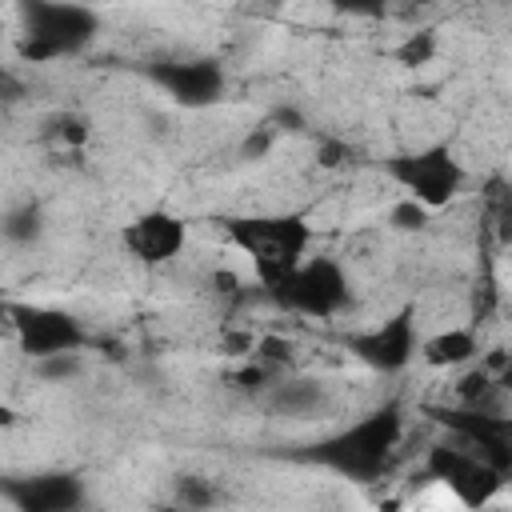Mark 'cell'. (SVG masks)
Returning <instances> with one entry per match:
<instances>
[{
    "mask_svg": "<svg viewBox=\"0 0 512 512\" xmlns=\"http://www.w3.org/2000/svg\"><path fill=\"white\" fill-rule=\"evenodd\" d=\"M8 312V328L16 348L28 360H44L56 352H80L84 348V324L64 312V308H48V304H4Z\"/></svg>",
    "mask_w": 512,
    "mask_h": 512,
    "instance_id": "cell-6",
    "label": "cell"
},
{
    "mask_svg": "<svg viewBox=\"0 0 512 512\" xmlns=\"http://www.w3.org/2000/svg\"><path fill=\"white\" fill-rule=\"evenodd\" d=\"M424 356L428 368H460V364H472L476 352H480V340L472 328H448V332H436L428 340H420L416 348Z\"/></svg>",
    "mask_w": 512,
    "mask_h": 512,
    "instance_id": "cell-13",
    "label": "cell"
},
{
    "mask_svg": "<svg viewBox=\"0 0 512 512\" xmlns=\"http://www.w3.org/2000/svg\"><path fill=\"white\" fill-rule=\"evenodd\" d=\"M48 136L56 144H64V148H80V144H88V120L84 116H72V112L52 116L48 120Z\"/></svg>",
    "mask_w": 512,
    "mask_h": 512,
    "instance_id": "cell-18",
    "label": "cell"
},
{
    "mask_svg": "<svg viewBox=\"0 0 512 512\" xmlns=\"http://www.w3.org/2000/svg\"><path fill=\"white\" fill-rule=\"evenodd\" d=\"M268 144H272V128H264L260 136H248V140H244V160L264 156V152H268Z\"/></svg>",
    "mask_w": 512,
    "mask_h": 512,
    "instance_id": "cell-23",
    "label": "cell"
},
{
    "mask_svg": "<svg viewBox=\"0 0 512 512\" xmlns=\"http://www.w3.org/2000/svg\"><path fill=\"white\" fill-rule=\"evenodd\" d=\"M424 468H428L432 480L448 484L464 508H484V504L504 488V480H508V476H500L496 468H488L476 452L452 448V444H432Z\"/></svg>",
    "mask_w": 512,
    "mask_h": 512,
    "instance_id": "cell-9",
    "label": "cell"
},
{
    "mask_svg": "<svg viewBox=\"0 0 512 512\" xmlns=\"http://www.w3.org/2000/svg\"><path fill=\"white\" fill-rule=\"evenodd\" d=\"M40 232H44V208H40V204L24 200V204L8 208V216H4V236H8L12 244H32V240H40Z\"/></svg>",
    "mask_w": 512,
    "mask_h": 512,
    "instance_id": "cell-15",
    "label": "cell"
},
{
    "mask_svg": "<svg viewBox=\"0 0 512 512\" xmlns=\"http://www.w3.org/2000/svg\"><path fill=\"white\" fill-rule=\"evenodd\" d=\"M428 416L444 424L460 444H468V452H476L488 468H496L500 476L512 472V420L504 412L464 404V408H428Z\"/></svg>",
    "mask_w": 512,
    "mask_h": 512,
    "instance_id": "cell-7",
    "label": "cell"
},
{
    "mask_svg": "<svg viewBox=\"0 0 512 512\" xmlns=\"http://www.w3.org/2000/svg\"><path fill=\"white\" fill-rule=\"evenodd\" d=\"M404 68H420V64H428L432 56H436V32L432 28H424V32H412L404 44H396V52H392Z\"/></svg>",
    "mask_w": 512,
    "mask_h": 512,
    "instance_id": "cell-17",
    "label": "cell"
},
{
    "mask_svg": "<svg viewBox=\"0 0 512 512\" xmlns=\"http://www.w3.org/2000/svg\"><path fill=\"white\" fill-rule=\"evenodd\" d=\"M212 284H216L220 292H236V276H232V272H216Z\"/></svg>",
    "mask_w": 512,
    "mask_h": 512,
    "instance_id": "cell-24",
    "label": "cell"
},
{
    "mask_svg": "<svg viewBox=\"0 0 512 512\" xmlns=\"http://www.w3.org/2000/svg\"><path fill=\"white\" fill-rule=\"evenodd\" d=\"M0 492L20 512H72L88 500L84 480L72 472H36L20 480H0Z\"/></svg>",
    "mask_w": 512,
    "mask_h": 512,
    "instance_id": "cell-12",
    "label": "cell"
},
{
    "mask_svg": "<svg viewBox=\"0 0 512 512\" xmlns=\"http://www.w3.org/2000/svg\"><path fill=\"white\" fill-rule=\"evenodd\" d=\"M36 372H40L44 380H68V376L80 372V352H56V356H44V360H36Z\"/></svg>",
    "mask_w": 512,
    "mask_h": 512,
    "instance_id": "cell-20",
    "label": "cell"
},
{
    "mask_svg": "<svg viewBox=\"0 0 512 512\" xmlns=\"http://www.w3.org/2000/svg\"><path fill=\"white\" fill-rule=\"evenodd\" d=\"M412 4H428V0H412Z\"/></svg>",
    "mask_w": 512,
    "mask_h": 512,
    "instance_id": "cell-26",
    "label": "cell"
},
{
    "mask_svg": "<svg viewBox=\"0 0 512 512\" xmlns=\"http://www.w3.org/2000/svg\"><path fill=\"white\" fill-rule=\"evenodd\" d=\"M272 408H276V412H288V416H296V420H304V416H312V412L324 408V388H320L316 380H288V384H276Z\"/></svg>",
    "mask_w": 512,
    "mask_h": 512,
    "instance_id": "cell-14",
    "label": "cell"
},
{
    "mask_svg": "<svg viewBox=\"0 0 512 512\" xmlns=\"http://www.w3.org/2000/svg\"><path fill=\"white\" fill-rule=\"evenodd\" d=\"M392 224H396L400 232H420V228L428 224V208L408 196V200H400V204L392 208Z\"/></svg>",
    "mask_w": 512,
    "mask_h": 512,
    "instance_id": "cell-21",
    "label": "cell"
},
{
    "mask_svg": "<svg viewBox=\"0 0 512 512\" xmlns=\"http://www.w3.org/2000/svg\"><path fill=\"white\" fill-rule=\"evenodd\" d=\"M416 348H420V336H416V304H404V308H396L384 324L348 336V352H352L356 360H364L368 368L384 372V376L404 372V368L412 364Z\"/></svg>",
    "mask_w": 512,
    "mask_h": 512,
    "instance_id": "cell-8",
    "label": "cell"
},
{
    "mask_svg": "<svg viewBox=\"0 0 512 512\" xmlns=\"http://www.w3.org/2000/svg\"><path fill=\"white\" fill-rule=\"evenodd\" d=\"M224 236H228V244H236L252 260L256 280L264 288L308 256L312 224L300 212H260V216L224 220Z\"/></svg>",
    "mask_w": 512,
    "mask_h": 512,
    "instance_id": "cell-3",
    "label": "cell"
},
{
    "mask_svg": "<svg viewBox=\"0 0 512 512\" xmlns=\"http://www.w3.org/2000/svg\"><path fill=\"white\" fill-rule=\"evenodd\" d=\"M148 76L180 104V108H208L224 96V68L216 60H160L148 68Z\"/></svg>",
    "mask_w": 512,
    "mask_h": 512,
    "instance_id": "cell-10",
    "label": "cell"
},
{
    "mask_svg": "<svg viewBox=\"0 0 512 512\" xmlns=\"http://www.w3.org/2000/svg\"><path fill=\"white\" fill-rule=\"evenodd\" d=\"M176 504L180 508H212V504H220V488L204 476H180L176 480Z\"/></svg>",
    "mask_w": 512,
    "mask_h": 512,
    "instance_id": "cell-16",
    "label": "cell"
},
{
    "mask_svg": "<svg viewBox=\"0 0 512 512\" xmlns=\"http://www.w3.org/2000/svg\"><path fill=\"white\" fill-rule=\"evenodd\" d=\"M16 424V412L12 408H0V428H12Z\"/></svg>",
    "mask_w": 512,
    "mask_h": 512,
    "instance_id": "cell-25",
    "label": "cell"
},
{
    "mask_svg": "<svg viewBox=\"0 0 512 512\" xmlns=\"http://www.w3.org/2000/svg\"><path fill=\"white\" fill-rule=\"evenodd\" d=\"M384 168L424 208H444L464 184V168H460V160L452 156L448 144H428V148H416V152H400Z\"/></svg>",
    "mask_w": 512,
    "mask_h": 512,
    "instance_id": "cell-5",
    "label": "cell"
},
{
    "mask_svg": "<svg viewBox=\"0 0 512 512\" xmlns=\"http://www.w3.org/2000/svg\"><path fill=\"white\" fill-rule=\"evenodd\" d=\"M264 296L284 312L312 316V320H332L348 308L352 288H348V276L336 260L312 256V260H300L296 268H288L284 276H276L272 284H264Z\"/></svg>",
    "mask_w": 512,
    "mask_h": 512,
    "instance_id": "cell-4",
    "label": "cell"
},
{
    "mask_svg": "<svg viewBox=\"0 0 512 512\" xmlns=\"http://www.w3.org/2000/svg\"><path fill=\"white\" fill-rule=\"evenodd\" d=\"M100 32V16L76 0H20L16 52L28 64L80 56Z\"/></svg>",
    "mask_w": 512,
    "mask_h": 512,
    "instance_id": "cell-2",
    "label": "cell"
},
{
    "mask_svg": "<svg viewBox=\"0 0 512 512\" xmlns=\"http://www.w3.org/2000/svg\"><path fill=\"white\" fill-rule=\"evenodd\" d=\"M324 4L344 16H384L388 12V0H324Z\"/></svg>",
    "mask_w": 512,
    "mask_h": 512,
    "instance_id": "cell-22",
    "label": "cell"
},
{
    "mask_svg": "<svg viewBox=\"0 0 512 512\" xmlns=\"http://www.w3.org/2000/svg\"><path fill=\"white\" fill-rule=\"evenodd\" d=\"M184 240H188V228L168 208H148L132 224H124V232H120L124 252L132 260H140V264H168V260H176L184 252Z\"/></svg>",
    "mask_w": 512,
    "mask_h": 512,
    "instance_id": "cell-11",
    "label": "cell"
},
{
    "mask_svg": "<svg viewBox=\"0 0 512 512\" xmlns=\"http://www.w3.org/2000/svg\"><path fill=\"white\" fill-rule=\"evenodd\" d=\"M252 352H256V360L268 364V368H284V364H292V344H288L284 336H260V340L252 344Z\"/></svg>",
    "mask_w": 512,
    "mask_h": 512,
    "instance_id": "cell-19",
    "label": "cell"
},
{
    "mask_svg": "<svg viewBox=\"0 0 512 512\" xmlns=\"http://www.w3.org/2000/svg\"><path fill=\"white\" fill-rule=\"evenodd\" d=\"M400 436H404V408L400 404H384V408L360 416L356 424H348V428L308 444L300 452V460L332 468V472H340L348 480L368 484V480H380L388 472Z\"/></svg>",
    "mask_w": 512,
    "mask_h": 512,
    "instance_id": "cell-1",
    "label": "cell"
}]
</instances>
